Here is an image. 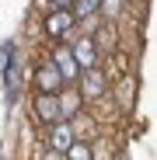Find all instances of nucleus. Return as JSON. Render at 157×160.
Listing matches in <instances>:
<instances>
[{
    "label": "nucleus",
    "mask_w": 157,
    "mask_h": 160,
    "mask_svg": "<svg viewBox=\"0 0 157 160\" xmlns=\"http://www.w3.org/2000/svg\"><path fill=\"white\" fill-rule=\"evenodd\" d=\"M101 11V0H73V18H91Z\"/></svg>",
    "instance_id": "obj_8"
},
{
    "label": "nucleus",
    "mask_w": 157,
    "mask_h": 160,
    "mask_svg": "<svg viewBox=\"0 0 157 160\" xmlns=\"http://www.w3.org/2000/svg\"><path fill=\"white\" fill-rule=\"evenodd\" d=\"M101 94H105V77H101L98 66H94V70H87L84 80H81V98L94 101V98H101Z\"/></svg>",
    "instance_id": "obj_7"
},
{
    "label": "nucleus",
    "mask_w": 157,
    "mask_h": 160,
    "mask_svg": "<svg viewBox=\"0 0 157 160\" xmlns=\"http://www.w3.org/2000/svg\"><path fill=\"white\" fill-rule=\"evenodd\" d=\"M73 143H77V139H73V129H70L66 122H56V125L49 129V146H52V150L66 153V150H70Z\"/></svg>",
    "instance_id": "obj_6"
},
{
    "label": "nucleus",
    "mask_w": 157,
    "mask_h": 160,
    "mask_svg": "<svg viewBox=\"0 0 157 160\" xmlns=\"http://www.w3.org/2000/svg\"><path fill=\"white\" fill-rule=\"evenodd\" d=\"M35 115H39L45 125H56V122L63 118V101H60V94H39V98H35Z\"/></svg>",
    "instance_id": "obj_1"
},
{
    "label": "nucleus",
    "mask_w": 157,
    "mask_h": 160,
    "mask_svg": "<svg viewBox=\"0 0 157 160\" xmlns=\"http://www.w3.org/2000/svg\"><path fill=\"white\" fill-rule=\"evenodd\" d=\"M73 11H52L49 18H45V32L52 35V38H66L70 35V28H73Z\"/></svg>",
    "instance_id": "obj_5"
},
{
    "label": "nucleus",
    "mask_w": 157,
    "mask_h": 160,
    "mask_svg": "<svg viewBox=\"0 0 157 160\" xmlns=\"http://www.w3.org/2000/svg\"><path fill=\"white\" fill-rule=\"evenodd\" d=\"M52 66L60 70V77H63V84H70V80H77L84 70L77 66V59H73V52H70V45H60L56 52H52V59H49Z\"/></svg>",
    "instance_id": "obj_3"
},
{
    "label": "nucleus",
    "mask_w": 157,
    "mask_h": 160,
    "mask_svg": "<svg viewBox=\"0 0 157 160\" xmlns=\"http://www.w3.org/2000/svg\"><path fill=\"white\" fill-rule=\"evenodd\" d=\"M70 4H73V0H52V7H56V11H70Z\"/></svg>",
    "instance_id": "obj_11"
},
{
    "label": "nucleus",
    "mask_w": 157,
    "mask_h": 160,
    "mask_svg": "<svg viewBox=\"0 0 157 160\" xmlns=\"http://www.w3.org/2000/svg\"><path fill=\"white\" fill-rule=\"evenodd\" d=\"M66 160H94V157H91V146H87V143L77 139V143L66 150Z\"/></svg>",
    "instance_id": "obj_9"
},
{
    "label": "nucleus",
    "mask_w": 157,
    "mask_h": 160,
    "mask_svg": "<svg viewBox=\"0 0 157 160\" xmlns=\"http://www.w3.org/2000/svg\"><path fill=\"white\" fill-rule=\"evenodd\" d=\"M101 11L108 14V18H115L119 14V0H101Z\"/></svg>",
    "instance_id": "obj_10"
},
{
    "label": "nucleus",
    "mask_w": 157,
    "mask_h": 160,
    "mask_svg": "<svg viewBox=\"0 0 157 160\" xmlns=\"http://www.w3.org/2000/svg\"><path fill=\"white\" fill-rule=\"evenodd\" d=\"M35 87H39V94H63V77H60V70L52 66V63H45V66H39L35 70Z\"/></svg>",
    "instance_id": "obj_2"
},
{
    "label": "nucleus",
    "mask_w": 157,
    "mask_h": 160,
    "mask_svg": "<svg viewBox=\"0 0 157 160\" xmlns=\"http://www.w3.org/2000/svg\"><path fill=\"white\" fill-rule=\"evenodd\" d=\"M70 52H73V59H77L81 70H94L98 66V42L94 38H77L70 45Z\"/></svg>",
    "instance_id": "obj_4"
}]
</instances>
